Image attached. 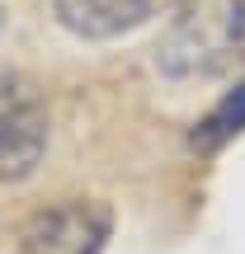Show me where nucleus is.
<instances>
[{"mask_svg":"<svg viewBox=\"0 0 245 254\" xmlns=\"http://www.w3.org/2000/svg\"><path fill=\"white\" fill-rule=\"evenodd\" d=\"M109 207L104 202H57V207H43L19 226V245L14 254H99L104 240H109Z\"/></svg>","mask_w":245,"mask_h":254,"instance_id":"nucleus-2","label":"nucleus"},{"mask_svg":"<svg viewBox=\"0 0 245 254\" xmlns=\"http://www.w3.org/2000/svg\"><path fill=\"white\" fill-rule=\"evenodd\" d=\"M179 0H52V14L66 33L85 38V43H109L127 38L156 14H170Z\"/></svg>","mask_w":245,"mask_h":254,"instance_id":"nucleus-4","label":"nucleus"},{"mask_svg":"<svg viewBox=\"0 0 245 254\" xmlns=\"http://www.w3.org/2000/svg\"><path fill=\"white\" fill-rule=\"evenodd\" d=\"M47 151V109L28 85H0V179H28Z\"/></svg>","mask_w":245,"mask_h":254,"instance_id":"nucleus-3","label":"nucleus"},{"mask_svg":"<svg viewBox=\"0 0 245 254\" xmlns=\"http://www.w3.org/2000/svg\"><path fill=\"white\" fill-rule=\"evenodd\" d=\"M170 80H217L245 66V0H179L156 43Z\"/></svg>","mask_w":245,"mask_h":254,"instance_id":"nucleus-1","label":"nucleus"},{"mask_svg":"<svg viewBox=\"0 0 245 254\" xmlns=\"http://www.w3.org/2000/svg\"><path fill=\"white\" fill-rule=\"evenodd\" d=\"M236 132H245V80L236 90H227V99L193 127V146H198V151H217V146H227Z\"/></svg>","mask_w":245,"mask_h":254,"instance_id":"nucleus-5","label":"nucleus"}]
</instances>
